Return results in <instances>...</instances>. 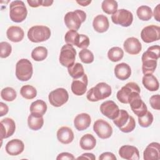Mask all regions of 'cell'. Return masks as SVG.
<instances>
[{"label":"cell","mask_w":160,"mask_h":160,"mask_svg":"<svg viewBox=\"0 0 160 160\" xmlns=\"http://www.w3.org/2000/svg\"><path fill=\"white\" fill-rule=\"evenodd\" d=\"M160 56V47L159 45H154L148 48L141 57L142 62V71L143 74H152L156 67L157 61Z\"/></svg>","instance_id":"obj_1"},{"label":"cell","mask_w":160,"mask_h":160,"mask_svg":"<svg viewBox=\"0 0 160 160\" xmlns=\"http://www.w3.org/2000/svg\"><path fill=\"white\" fill-rule=\"evenodd\" d=\"M112 93L111 86L106 82H99L94 87L91 88L87 92V99L91 102H97L104 99Z\"/></svg>","instance_id":"obj_2"},{"label":"cell","mask_w":160,"mask_h":160,"mask_svg":"<svg viewBox=\"0 0 160 160\" xmlns=\"http://www.w3.org/2000/svg\"><path fill=\"white\" fill-rule=\"evenodd\" d=\"M114 124L123 132L128 133L132 131L136 127L134 118L124 109H120L118 116L113 120Z\"/></svg>","instance_id":"obj_3"},{"label":"cell","mask_w":160,"mask_h":160,"mask_svg":"<svg viewBox=\"0 0 160 160\" xmlns=\"http://www.w3.org/2000/svg\"><path fill=\"white\" fill-rule=\"evenodd\" d=\"M86 19V14L84 11L76 9L74 11L67 12L64 18V21L66 27L69 30L78 31L81 24L85 21Z\"/></svg>","instance_id":"obj_4"},{"label":"cell","mask_w":160,"mask_h":160,"mask_svg":"<svg viewBox=\"0 0 160 160\" xmlns=\"http://www.w3.org/2000/svg\"><path fill=\"white\" fill-rule=\"evenodd\" d=\"M28 15V10L25 4L22 1H13L9 5V17L12 21L21 22L24 21Z\"/></svg>","instance_id":"obj_5"},{"label":"cell","mask_w":160,"mask_h":160,"mask_svg":"<svg viewBox=\"0 0 160 160\" xmlns=\"http://www.w3.org/2000/svg\"><path fill=\"white\" fill-rule=\"evenodd\" d=\"M140 92L141 89L138 84L134 82H130L118 91L116 97L119 102L123 104H129L131 99Z\"/></svg>","instance_id":"obj_6"},{"label":"cell","mask_w":160,"mask_h":160,"mask_svg":"<svg viewBox=\"0 0 160 160\" xmlns=\"http://www.w3.org/2000/svg\"><path fill=\"white\" fill-rule=\"evenodd\" d=\"M51 36V30L46 26L37 25L29 28L28 38L32 42H41L47 41Z\"/></svg>","instance_id":"obj_7"},{"label":"cell","mask_w":160,"mask_h":160,"mask_svg":"<svg viewBox=\"0 0 160 160\" xmlns=\"http://www.w3.org/2000/svg\"><path fill=\"white\" fill-rule=\"evenodd\" d=\"M32 73V65L29 60L21 59L18 61L16 65V76L19 80L27 81L31 78Z\"/></svg>","instance_id":"obj_8"},{"label":"cell","mask_w":160,"mask_h":160,"mask_svg":"<svg viewBox=\"0 0 160 160\" xmlns=\"http://www.w3.org/2000/svg\"><path fill=\"white\" fill-rule=\"evenodd\" d=\"M76 55V51L74 47L66 44L64 45L61 49L59 60L61 65L69 68L74 64Z\"/></svg>","instance_id":"obj_9"},{"label":"cell","mask_w":160,"mask_h":160,"mask_svg":"<svg viewBox=\"0 0 160 160\" xmlns=\"http://www.w3.org/2000/svg\"><path fill=\"white\" fill-rule=\"evenodd\" d=\"M111 20L115 24H118L123 27H128L131 25L133 21V14L127 9H120L112 14Z\"/></svg>","instance_id":"obj_10"},{"label":"cell","mask_w":160,"mask_h":160,"mask_svg":"<svg viewBox=\"0 0 160 160\" xmlns=\"http://www.w3.org/2000/svg\"><path fill=\"white\" fill-rule=\"evenodd\" d=\"M69 99L68 91L62 88L56 89L49 94L48 99L50 104L54 107H60L64 104Z\"/></svg>","instance_id":"obj_11"},{"label":"cell","mask_w":160,"mask_h":160,"mask_svg":"<svg viewBox=\"0 0 160 160\" xmlns=\"http://www.w3.org/2000/svg\"><path fill=\"white\" fill-rule=\"evenodd\" d=\"M93 130L98 136L101 139H108L112 134V126L107 121L102 119H98L94 122Z\"/></svg>","instance_id":"obj_12"},{"label":"cell","mask_w":160,"mask_h":160,"mask_svg":"<svg viewBox=\"0 0 160 160\" xmlns=\"http://www.w3.org/2000/svg\"><path fill=\"white\" fill-rule=\"evenodd\" d=\"M142 40L146 43L158 41L160 38V28L156 25H149L144 27L141 32Z\"/></svg>","instance_id":"obj_13"},{"label":"cell","mask_w":160,"mask_h":160,"mask_svg":"<svg viewBox=\"0 0 160 160\" xmlns=\"http://www.w3.org/2000/svg\"><path fill=\"white\" fill-rule=\"evenodd\" d=\"M100 111L101 113L108 118L114 120L119 113L120 109L118 106L113 101H106L102 102L100 106Z\"/></svg>","instance_id":"obj_14"},{"label":"cell","mask_w":160,"mask_h":160,"mask_svg":"<svg viewBox=\"0 0 160 160\" xmlns=\"http://www.w3.org/2000/svg\"><path fill=\"white\" fill-rule=\"evenodd\" d=\"M16 129V124L14 120L10 118H5L0 122L1 140L11 136Z\"/></svg>","instance_id":"obj_15"},{"label":"cell","mask_w":160,"mask_h":160,"mask_svg":"<svg viewBox=\"0 0 160 160\" xmlns=\"http://www.w3.org/2000/svg\"><path fill=\"white\" fill-rule=\"evenodd\" d=\"M129 104H130L131 110L138 117L142 116L148 111V108L141 99L140 94H136L132 97Z\"/></svg>","instance_id":"obj_16"},{"label":"cell","mask_w":160,"mask_h":160,"mask_svg":"<svg viewBox=\"0 0 160 160\" xmlns=\"http://www.w3.org/2000/svg\"><path fill=\"white\" fill-rule=\"evenodd\" d=\"M88 82V79L86 74L79 78L74 79L71 87L72 93L76 96L83 95L87 90Z\"/></svg>","instance_id":"obj_17"},{"label":"cell","mask_w":160,"mask_h":160,"mask_svg":"<svg viewBox=\"0 0 160 160\" xmlns=\"http://www.w3.org/2000/svg\"><path fill=\"white\" fill-rule=\"evenodd\" d=\"M119 155L123 159L127 160H138L139 152L138 149L133 146L124 145L119 150Z\"/></svg>","instance_id":"obj_18"},{"label":"cell","mask_w":160,"mask_h":160,"mask_svg":"<svg viewBox=\"0 0 160 160\" xmlns=\"http://www.w3.org/2000/svg\"><path fill=\"white\" fill-rule=\"evenodd\" d=\"M144 160H158L160 159V144L153 142L149 144L143 152Z\"/></svg>","instance_id":"obj_19"},{"label":"cell","mask_w":160,"mask_h":160,"mask_svg":"<svg viewBox=\"0 0 160 160\" xmlns=\"http://www.w3.org/2000/svg\"><path fill=\"white\" fill-rule=\"evenodd\" d=\"M124 49L129 54L136 55L139 54L142 49V45L138 39L131 37L125 40L123 44Z\"/></svg>","instance_id":"obj_20"},{"label":"cell","mask_w":160,"mask_h":160,"mask_svg":"<svg viewBox=\"0 0 160 160\" xmlns=\"http://www.w3.org/2000/svg\"><path fill=\"white\" fill-rule=\"evenodd\" d=\"M6 152L11 156H17L22 153L24 149V142L18 139H13L6 145Z\"/></svg>","instance_id":"obj_21"},{"label":"cell","mask_w":160,"mask_h":160,"mask_svg":"<svg viewBox=\"0 0 160 160\" xmlns=\"http://www.w3.org/2000/svg\"><path fill=\"white\" fill-rule=\"evenodd\" d=\"M91 122L90 115L84 112L78 114L74 119V126L79 131L86 129L90 126Z\"/></svg>","instance_id":"obj_22"},{"label":"cell","mask_w":160,"mask_h":160,"mask_svg":"<svg viewBox=\"0 0 160 160\" xmlns=\"http://www.w3.org/2000/svg\"><path fill=\"white\" fill-rule=\"evenodd\" d=\"M92 26L94 29L99 33L106 32L109 27V22L108 18L102 14L96 16L93 20Z\"/></svg>","instance_id":"obj_23"},{"label":"cell","mask_w":160,"mask_h":160,"mask_svg":"<svg viewBox=\"0 0 160 160\" xmlns=\"http://www.w3.org/2000/svg\"><path fill=\"white\" fill-rule=\"evenodd\" d=\"M74 138L73 131L69 127L62 126L57 131L58 140L62 144H68L71 143L73 141Z\"/></svg>","instance_id":"obj_24"},{"label":"cell","mask_w":160,"mask_h":160,"mask_svg":"<svg viewBox=\"0 0 160 160\" xmlns=\"http://www.w3.org/2000/svg\"><path fill=\"white\" fill-rule=\"evenodd\" d=\"M114 74L116 77L120 80H126L131 76V67L125 62L118 64L114 68Z\"/></svg>","instance_id":"obj_25"},{"label":"cell","mask_w":160,"mask_h":160,"mask_svg":"<svg viewBox=\"0 0 160 160\" xmlns=\"http://www.w3.org/2000/svg\"><path fill=\"white\" fill-rule=\"evenodd\" d=\"M7 38L13 42H18L22 40L24 36L23 29L16 26H10L6 31Z\"/></svg>","instance_id":"obj_26"},{"label":"cell","mask_w":160,"mask_h":160,"mask_svg":"<svg viewBox=\"0 0 160 160\" xmlns=\"http://www.w3.org/2000/svg\"><path fill=\"white\" fill-rule=\"evenodd\" d=\"M29 109L31 114L37 117H42L47 111V104L43 100L38 99L31 103Z\"/></svg>","instance_id":"obj_27"},{"label":"cell","mask_w":160,"mask_h":160,"mask_svg":"<svg viewBox=\"0 0 160 160\" xmlns=\"http://www.w3.org/2000/svg\"><path fill=\"white\" fill-rule=\"evenodd\" d=\"M142 82L145 88L150 91H156L159 88L157 78L152 74H145L142 77Z\"/></svg>","instance_id":"obj_28"},{"label":"cell","mask_w":160,"mask_h":160,"mask_svg":"<svg viewBox=\"0 0 160 160\" xmlns=\"http://www.w3.org/2000/svg\"><path fill=\"white\" fill-rule=\"evenodd\" d=\"M96 144V139L91 134H86L82 136L79 141L81 148L84 150H91Z\"/></svg>","instance_id":"obj_29"},{"label":"cell","mask_w":160,"mask_h":160,"mask_svg":"<svg viewBox=\"0 0 160 160\" xmlns=\"http://www.w3.org/2000/svg\"><path fill=\"white\" fill-rule=\"evenodd\" d=\"M44 124V119L42 117H37L32 114H30L28 118V127L34 131L40 129Z\"/></svg>","instance_id":"obj_30"},{"label":"cell","mask_w":160,"mask_h":160,"mask_svg":"<svg viewBox=\"0 0 160 160\" xmlns=\"http://www.w3.org/2000/svg\"><path fill=\"white\" fill-rule=\"evenodd\" d=\"M136 14L140 20L149 21L152 18V12L150 7L143 5L139 6L138 8L136 11Z\"/></svg>","instance_id":"obj_31"},{"label":"cell","mask_w":160,"mask_h":160,"mask_svg":"<svg viewBox=\"0 0 160 160\" xmlns=\"http://www.w3.org/2000/svg\"><path fill=\"white\" fill-rule=\"evenodd\" d=\"M68 71L69 74L74 79L79 78L85 74L82 65L79 62L74 63L71 67L68 68Z\"/></svg>","instance_id":"obj_32"},{"label":"cell","mask_w":160,"mask_h":160,"mask_svg":"<svg viewBox=\"0 0 160 160\" xmlns=\"http://www.w3.org/2000/svg\"><path fill=\"white\" fill-rule=\"evenodd\" d=\"M48 56V49L44 46H38L31 52V57L36 61L44 60Z\"/></svg>","instance_id":"obj_33"},{"label":"cell","mask_w":160,"mask_h":160,"mask_svg":"<svg viewBox=\"0 0 160 160\" xmlns=\"http://www.w3.org/2000/svg\"><path fill=\"white\" fill-rule=\"evenodd\" d=\"M118 8L117 1L114 0H104L101 4V8L102 11L108 14H113Z\"/></svg>","instance_id":"obj_34"},{"label":"cell","mask_w":160,"mask_h":160,"mask_svg":"<svg viewBox=\"0 0 160 160\" xmlns=\"http://www.w3.org/2000/svg\"><path fill=\"white\" fill-rule=\"evenodd\" d=\"M124 56V51L119 47H112L108 52V59L112 62H118Z\"/></svg>","instance_id":"obj_35"},{"label":"cell","mask_w":160,"mask_h":160,"mask_svg":"<svg viewBox=\"0 0 160 160\" xmlns=\"http://www.w3.org/2000/svg\"><path fill=\"white\" fill-rule=\"evenodd\" d=\"M20 94L26 99H32L36 96L37 90L31 85H24L21 87Z\"/></svg>","instance_id":"obj_36"},{"label":"cell","mask_w":160,"mask_h":160,"mask_svg":"<svg viewBox=\"0 0 160 160\" xmlns=\"http://www.w3.org/2000/svg\"><path fill=\"white\" fill-rule=\"evenodd\" d=\"M1 96L3 100L6 101H12L17 96L16 91L11 87H6L1 91Z\"/></svg>","instance_id":"obj_37"},{"label":"cell","mask_w":160,"mask_h":160,"mask_svg":"<svg viewBox=\"0 0 160 160\" xmlns=\"http://www.w3.org/2000/svg\"><path fill=\"white\" fill-rule=\"evenodd\" d=\"M153 119L152 114L149 111H147L142 116L138 117V123L142 128H148L152 123Z\"/></svg>","instance_id":"obj_38"},{"label":"cell","mask_w":160,"mask_h":160,"mask_svg":"<svg viewBox=\"0 0 160 160\" xmlns=\"http://www.w3.org/2000/svg\"><path fill=\"white\" fill-rule=\"evenodd\" d=\"M89 38L86 35L78 34L76 38L74 45L76 46L79 48H81L83 49H87V48L89 45Z\"/></svg>","instance_id":"obj_39"},{"label":"cell","mask_w":160,"mask_h":160,"mask_svg":"<svg viewBox=\"0 0 160 160\" xmlns=\"http://www.w3.org/2000/svg\"><path fill=\"white\" fill-rule=\"evenodd\" d=\"M81 61L85 64H90L94 61L93 53L88 49H83L79 52Z\"/></svg>","instance_id":"obj_40"},{"label":"cell","mask_w":160,"mask_h":160,"mask_svg":"<svg viewBox=\"0 0 160 160\" xmlns=\"http://www.w3.org/2000/svg\"><path fill=\"white\" fill-rule=\"evenodd\" d=\"M12 52L11 45L8 42H0V57L1 58H8Z\"/></svg>","instance_id":"obj_41"},{"label":"cell","mask_w":160,"mask_h":160,"mask_svg":"<svg viewBox=\"0 0 160 160\" xmlns=\"http://www.w3.org/2000/svg\"><path fill=\"white\" fill-rule=\"evenodd\" d=\"M78 34L79 33L75 30H69L66 33L64 36V40L66 44L73 46L74 44L76 38L78 35Z\"/></svg>","instance_id":"obj_42"},{"label":"cell","mask_w":160,"mask_h":160,"mask_svg":"<svg viewBox=\"0 0 160 160\" xmlns=\"http://www.w3.org/2000/svg\"><path fill=\"white\" fill-rule=\"evenodd\" d=\"M151 106L156 110L160 109V96L159 94L152 95L149 99Z\"/></svg>","instance_id":"obj_43"},{"label":"cell","mask_w":160,"mask_h":160,"mask_svg":"<svg viewBox=\"0 0 160 160\" xmlns=\"http://www.w3.org/2000/svg\"><path fill=\"white\" fill-rule=\"evenodd\" d=\"M117 158L115 156V155L111 152H105L102 153L99 157V160H106V159H108V160H116Z\"/></svg>","instance_id":"obj_44"},{"label":"cell","mask_w":160,"mask_h":160,"mask_svg":"<svg viewBox=\"0 0 160 160\" xmlns=\"http://www.w3.org/2000/svg\"><path fill=\"white\" fill-rule=\"evenodd\" d=\"M75 158L74 156L69 153V152H61L60 154H59L56 158L57 160H60V159H74Z\"/></svg>","instance_id":"obj_45"},{"label":"cell","mask_w":160,"mask_h":160,"mask_svg":"<svg viewBox=\"0 0 160 160\" xmlns=\"http://www.w3.org/2000/svg\"><path fill=\"white\" fill-rule=\"evenodd\" d=\"M9 111V108L7 104L2 102H0V116L2 117L6 115Z\"/></svg>","instance_id":"obj_46"},{"label":"cell","mask_w":160,"mask_h":160,"mask_svg":"<svg viewBox=\"0 0 160 160\" xmlns=\"http://www.w3.org/2000/svg\"><path fill=\"white\" fill-rule=\"evenodd\" d=\"M27 2L32 8H38L39 6H42V0H28Z\"/></svg>","instance_id":"obj_47"},{"label":"cell","mask_w":160,"mask_h":160,"mask_svg":"<svg viewBox=\"0 0 160 160\" xmlns=\"http://www.w3.org/2000/svg\"><path fill=\"white\" fill-rule=\"evenodd\" d=\"M152 15L154 16V19L159 22L160 21V4H158L154 8Z\"/></svg>","instance_id":"obj_48"},{"label":"cell","mask_w":160,"mask_h":160,"mask_svg":"<svg viewBox=\"0 0 160 160\" xmlns=\"http://www.w3.org/2000/svg\"><path fill=\"white\" fill-rule=\"evenodd\" d=\"M78 159H91V160H95L96 159V157L95 156L92 154V153H88V152H86L82 154L81 156L78 157L77 158Z\"/></svg>","instance_id":"obj_49"},{"label":"cell","mask_w":160,"mask_h":160,"mask_svg":"<svg viewBox=\"0 0 160 160\" xmlns=\"http://www.w3.org/2000/svg\"><path fill=\"white\" fill-rule=\"evenodd\" d=\"M76 2L82 6H87L91 2V1H76Z\"/></svg>","instance_id":"obj_50"},{"label":"cell","mask_w":160,"mask_h":160,"mask_svg":"<svg viewBox=\"0 0 160 160\" xmlns=\"http://www.w3.org/2000/svg\"><path fill=\"white\" fill-rule=\"evenodd\" d=\"M53 1H49V0H44L42 1V6L44 7H48L51 6V4L53 3Z\"/></svg>","instance_id":"obj_51"}]
</instances>
